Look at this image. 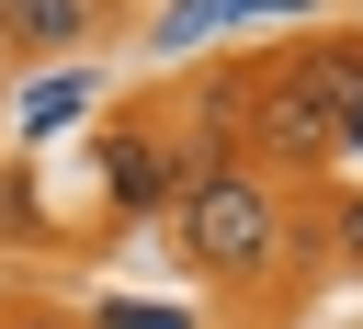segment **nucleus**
<instances>
[{
    "mask_svg": "<svg viewBox=\"0 0 363 329\" xmlns=\"http://www.w3.org/2000/svg\"><path fill=\"white\" fill-rule=\"evenodd\" d=\"M182 250L204 261V272H261L272 261V193L250 182V170H182Z\"/></svg>",
    "mask_w": 363,
    "mask_h": 329,
    "instance_id": "nucleus-1",
    "label": "nucleus"
},
{
    "mask_svg": "<svg viewBox=\"0 0 363 329\" xmlns=\"http://www.w3.org/2000/svg\"><path fill=\"white\" fill-rule=\"evenodd\" d=\"M261 136L284 159H329L340 147V57H295V79L261 102Z\"/></svg>",
    "mask_w": 363,
    "mask_h": 329,
    "instance_id": "nucleus-2",
    "label": "nucleus"
},
{
    "mask_svg": "<svg viewBox=\"0 0 363 329\" xmlns=\"http://www.w3.org/2000/svg\"><path fill=\"white\" fill-rule=\"evenodd\" d=\"M91 34V0H0V57L23 45H79Z\"/></svg>",
    "mask_w": 363,
    "mask_h": 329,
    "instance_id": "nucleus-3",
    "label": "nucleus"
},
{
    "mask_svg": "<svg viewBox=\"0 0 363 329\" xmlns=\"http://www.w3.org/2000/svg\"><path fill=\"white\" fill-rule=\"evenodd\" d=\"M102 159H113V204H159V193H170V170H159V147H147V136H113Z\"/></svg>",
    "mask_w": 363,
    "mask_h": 329,
    "instance_id": "nucleus-4",
    "label": "nucleus"
},
{
    "mask_svg": "<svg viewBox=\"0 0 363 329\" xmlns=\"http://www.w3.org/2000/svg\"><path fill=\"white\" fill-rule=\"evenodd\" d=\"M340 147H363V68L340 57Z\"/></svg>",
    "mask_w": 363,
    "mask_h": 329,
    "instance_id": "nucleus-5",
    "label": "nucleus"
},
{
    "mask_svg": "<svg viewBox=\"0 0 363 329\" xmlns=\"http://www.w3.org/2000/svg\"><path fill=\"white\" fill-rule=\"evenodd\" d=\"M340 250H352V261H363V193H352V204H340Z\"/></svg>",
    "mask_w": 363,
    "mask_h": 329,
    "instance_id": "nucleus-6",
    "label": "nucleus"
},
{
    "mask_svg": "<svg viewBox=\"0 0 363 329\" xmlns=\"http://www.w3.org/2000/svg\"><path fill=\"white\" fill-rule=\"evenodd\" d=\"M23 329H57V318H23Z\"/></svg>",
    "mask_w": 363,
    "mask_h": 329,
    "instance_id": "nucleus-7",
    "label": "nucleus"
}]
</instances>
